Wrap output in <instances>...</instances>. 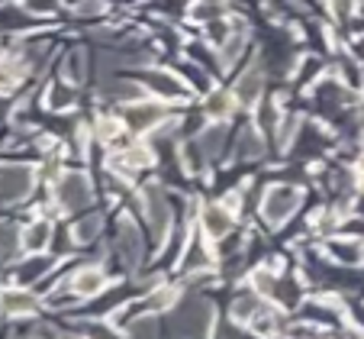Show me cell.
<instances>
[{
  "label": "cell",
  "mask_w": 364,
  "mask_h": 339,
  "mask_svg": "<svg viewBox=\"0 0 364 339\" xmlns=\"http://www.w3.org/2000/svg\"><path fill=\"white\" fill-rule=\"evenodd\" d=\"M55 201L62 204V210H81L90 204V181L81 172H68L58 178L55 184Z\"/></svg>",
  "instance_id": "obj_1"
},
{
  "label": "cell",
  "mask_w": 364,
  "mask_h": 339,
  "mask_svg": "<svg viewBox=\"0 0 364 339\" xmlns=\"http://www.w3.org/2000/svg\"><path fill=\"white\" fill-rule=\"evenodd\" d=\"M33 191V168L4 165L0 168V204H16Z\"/></svg>",
  "instance_id": "obj_2"
},
{
  "label": "cell",
  "mask_w": 364,
  "mask_h": 339,
  "mask_svg": "<svg viewBox=\"0 0 364 339\" xmlns=\"http://www.w3.org/2000/svg\"><path fill=\"white\" fill-rule=\"evenodd\" d=\"M296 204H300V191L290 187V184H277V187H271V191L264 194L262 214H264V220L268 223H284L296 210Z\"/></svg>",
  "instance_id": "obj_3"
},
{
  "label": "cell",
  "mask_w": 364,
  "mask_h": 339,
  "mask_svg": "<svg viewBox=\"0 0 364 339\" xmlns=\"http://www.w3.org/2000/svg\"><path fill=\"white\" fill-rule=\"evenodd\" d=\"M145 217H149L151 229H155V239L165 242L168 236V226H171V204H168V197L161 191H145Z\"/></svg>",
  "instance_id": "obj_4"
},
{
  "label": "cell",
  "mask_w": 364,
  "mask_h": 339,
  "mask_svg": "<svg viewBox=\"0 0 364 339\" xmlns=\"http://www.w3.org/2000/svg\"><path fill=\"white\" fill-rule=\"evenodd\" d=\"M165 117L159 104H145V100H132V107H126V126L136 132H145L151 126H159V120Z\"/></svg>",
  "instance_id": "obj_5"
},
{
  "label": "cell",
  "mask_w": 364,
  "mask_h": 339,
  "mask_svg": "<svg viewBox=\"0 0 364 339\" xmlns=\"http://www.w3.org/2000/svg\"><path fill=\"white\" fill-rule=\"evenodd\" d=\"M200 223H203V233L210 239H223L229 233V226H232V214H229L226 204H210L200 214Z\"/></svg>",
  "instance_id": "obj_6"
},
{
  "label": "cell",
  "mask_w": 364,
  "mask_h": 339,
  "mask_svg": "<svg viewBox=\"0 0 364 339\" xmlns=\"http://www.w3.org/2000/svg\"><path fill=\"white\" fill-rule=\"evenodd\" d=\"M145 81H149V88L159 97H165V100H184L187 97V88L181 84V78L171 75V71H149Z\"/></svg>",
  "instance_id": "obj_7"
},
{
  "label": "cell",
  "mask_w": 364,
  "mask_h": 339,
  "mask_svg": "<svg viewBox=\"0 0 364 339\" xmlns=\"http://www.w3.org/2000/svg\"><path fill=\"white\" fill-rule=\"evenodd\" d=\"M181 330H184L187 339H206V330H210V307L206 304L187 307L184 317H181Z\"/></svg>",
  "instance_id": "obj_8"
},
{
  "label": "cell",
  "mask_w": 364,
  "mask_h": 339,
  "mask_svg": "<svg viewBox=\"0 0 364 339\" xmlns=\"http://www.w3.org/2000/svg\"><path fill=\"white\" fill-rule=\"evenodd\" d=\"M20 242H23V249L29 252V256H36V252H42L52 242V223H46V220H36V223H29L26 229H23V236H20Z\"/></svg>",
  "instance_id": "obj_9"
},
{
  "label": "cell",
  "mask_w": 364,
  "mask_h": 339,
  "mask_svg": "<svg viewBox=\"0 0 364 339\" xmlns=\"http://www.w3.org/2000/svg\"><path fill=\"white\" fill-rule=\"evenodd\" d=\"M119 256L126 265H139V259H142V239H139V229L132 223H123V229H119Z\"/></svg>",
  "instance_id": "obj_10"
},
{
  "label": "cell",
  "mask_w": 364,
  "mask_h": 339,
  "mask_svg": "<svg viewBox=\"0 0 364 339\" xmlns=\"http://www.w3.org/2000/svg\"><path fill=\"white\" fill-rule=\"evenodd\" d=\"M262 84H264L262 68L255 65V68H248L245 75L239 78V84H235V97H239L242 104H255V100H258V94H262Z\"/></svg>",
  "instance_id": "obj_11"
},
{
  "label": "cell",
  "mask_w": 364,
  "mask_h": 339,
  "mask_svg": "<svg viewBox=\"0 0 364 339\" xmlns=\"http://www.w3.org/2000/svg\"><path fill=\"white\" fill-rule=\"evenodd\" d=\"M103 284H107V278H103L100 268H84L75 275V291L81 294V298H94V294H100Z\"/></svg>",
  "instance_id": "obj_12"
},
{
  "label": "cell",
  "mask_w": 364,
  "mask_h": 339,
  "mask_svg": "<svg viewBox=\"0 0 364 339\" xmlns=\"http://www.w3.org/2000/svg\"><path fill=\"white\" fill-rule=\"evenodd\" d=\"M0 307L7 313H33L36 298L26 294V291H4V294H0Z\"/></svg>",
  "instance_id": "obj_13"
},
{
  "label": "cell",
  "mask_w": 364,
  "mask_h": 339,
  "mask_svg": "<svg viewBox=\"0 0 364 339\" xmlns=\"http://www.w3.org/2000/svg\"><path fill=\"white\" fill-rule=\"evenodd\" d=\"M223 142H226V130L223 126H210V130L200 136V152H203V159H213V155H220Z\"/></svg>",
  "instance_id": "obj_14"
},
{
  "label": "cell",
  "mask_w": 364,
  "mask_h": 339,
  "mask_svg": "<svg viewBox=\"0 0 364 339\" xmlns=\"http://www.w3.org/2000/svg\"><path fill=\"white\" fill-rule=\"evenodd\" d=\"M239 159H258L262 155V136H258V130H245L239 136Z\"/></svg>",
  "instance_id": "obj_15"
},
{
  "label": "cell",
  "mask_w": 364,
  "mask_h": 339,
  "mask_svg": "<svg viewBox=\"0 0 364 339\" xmlns=\"http://www.w3.org/2000/svg\"><path fill=\"white\" fill-rule=\"evenodd\" d=\"M97 233H100V217H87V220L75 223V229H71L75 242H90Z\"/></svg>",
  "instance_id": "obj_16"
},
{
  "label": "cell",
  "mask_w": 364,
  "mask_h": 339,
  "mask_svg": "<svg viewBox=\"0 0 364 339\" xmlns=\"http://www.w3.org/2000/svg\"><path fill=\"white\" fill-rule=\"evenodd\" d=\"M332 256L338 262H361V246L358 242H332Z\"/></svg>",
  "instance_id": "obj_17"
},
{
  "label": "cell",
  "mask_w": 364,
  "mask_h": 339,
  "mask_svg": "<svg viewBox=\"0 0 364 339\" xmlns=\"http://www.w3.org/2000/svg\"><path fill=\"white\" fill-rule=\"evenodd\" d=\"M107 90H110L117 100H139V97H142V88L132 84V81H117V84H110Z\"/></svg>",
  "instance_id": "obj_18"
},
{
  "label": "cell",
  "mask_w": 364,
  "mask_h": 339,
  "mask_svg": "<svg viewBox=\"0 0 364 339\" xmlns=\"http://www.w3.org/2000/svg\"><path fill=\"white\" fill-rule=\"evenodd\" d=\"M235 320H255L258 313H262V304H258V298H239V304L232 307Z\"/></svg>",
  "instance_id": "obj_19"
},
{
  "label": "cell",
  "mask_w": 364,
  "mask_h": 339,
  "mask_svg": "<svg viewBox=\"0 0 364 339\" xmlns=\"http://www.w3.org/2000/svg\"><path fill=\"white\" fill-rule=\"evenodd\" d=\"M29 26V16L23 10H0V29H23Z\"/></svg>",
  "instance_id": "obj_20"
},
{
  "label": "cell",
  "mask_w": 364,
  "mask_h": 339,
  "mask_svg": "<svg viewBox=\"0 0 364 339\" xmlns=\"http://www.w3.org/2000/svg\"><path fill=\"white\" fill-rule=\"evenodd\" d=\"M229 107H232V97L229 94H213L206 100V113H210V117H226Z\"/></svg>",
  "instance_id": "obj_21"
},
{
  "label": "cell",
  "mask_w": 364,
  "mask_h": 339,
  "mask_svg": "<svg viewBox=\"0 0 364 339\" xmlns=\"http://www.w3.org/2000/svg\"><path fill=\"white\" fill-rule=\"evenodd\" d=\"M129 336L132 339H155L159 336V326H155V320H136V323H132V330H129Z\"/></svg>",
  "instance_id": "obj_22"
},
{
  "label": "cell",
  "mask_w": 364,
  "mask_h": 339,
  "mask_svg": "<svg viewBox=\"0 0 364 339\" xmlns=\"http://www.w3.org/2000/svg\"><path fill=\"white\" fill-rule=\"evenodd\" d=\"M14 226L10 223H0V262H7L10 252H14Z\"/></svg>",
  "instance_id": "obj_23"
},
{
  "label": "cell",
  "mask_w": 364,
  "mask_h": 339,
  "mask_svg": "<svg viewBox=\"0 0 364 339\" xmlns=\"http://www.w3.org/2000/svg\"><path fill=\"white\" fill-rule=\"evenodd\" d=\"M184 268H200V265H206V252H203V246L200 242H193L191 249H187V256H184Z\"/></svg>",
  "instance_id": "obj_24"
},
{
  "label": "cell",
  "mask_w": 364,
  "mask_h": 339,
  "mask_svg": "<svg viewBox=\"0 0 364 339\" xmlns=\"http://www.w3.org/2000/svg\"><path fill=\"white\" fill-rule=\"evenodd\" d=\"M65 78H68V81H81L84 78V58L77 56H68V65H65Z\"/></svg>",
  "instance_id": "obj_25"
},
{
  "label": "cell",
  "mask_w": 364,
  "mask_h": 339,
  "mask_svg": "<svg viewBox=\"0 0 364 339\" xmlns=\"http://www.w3.org/2000/svg\"><path fill=\"white\" fill-rule=\"evenodd\" d=\"M332 4V14L338 16V20H348L351 10H355V0H329Z\"/></svg>",
  "instance_id": "obj_26"
},
{
  "label": "cell",
  "mask_w": 364,
  "mask_h": 339,
  "mask_svg": "<svg viewBox=\"0 0 364 339\" xmlns=\"http://www.w3.org/2000/svg\"><path fill=\"white\" fill-rule=\"evenodd\" d=\"M171 301H174V291H159V294H151V298L149 301H145V304H149V307H155V311H159V307H168V304H171Z\"/></svg>",
  "instance_id": "obj_27"
},
{
  "label": "cell",
  "mask_w": 364,
  "mask_h": 339,
  "mask_svg": "<svg viewBox=\"0 0 364 339\" xmlns=\"http://www.w3.org/2000/svg\"><path fill=\"white\" fill-rule=\"evenodd\" d=\"M71 104V94L62 88H52V94H48V107H68Z\"/></svg>",
  "instance_id": "obj_28"
},
{
  "label": "cell",
  "mask_w": 364,
  "mask_h": 339,
  "mask_svg": "<svg viewBox=\"0 0 364 339\" xmlns=\"http://www.w3.org/2000/svg\"><path fill=\"white\" fill-rule=\"evenodd\" d=\"M255 288L262 291V294H271V291H274V278H271L268 271H258V275H255Z\"/></svg>",
  "instance_id": "obj_29"
},
{
  "label": "cell",
  "mask_w": 364,
  "mask_h": 339,
  "mask_svg": "<svg viewBox=\"0 0 364 339\" xmlns=\"http://www.w3.org/2000/svg\"><path fill=\"white\" fill-rule=\"evenodd\" d=\"M26 10H33V14H52L55 0H26Z\"/></svg>",
  "instance_id": "obj_30"
},
{
  "label": "cell",
  "mask_w": 364,
  "mask_h": 339,
  "mask_svg": "<svg viewBox=\"0 0 364 339\" xmlns=\"http://www.w3.org/2000/svg\"><path fill=\"white\" fill-rule=\"evenodd\" d=\"M117 132H119L117 120H100V136L103 139H117Z\"/></svg>",
  "instance_id": "obj_31"
},
{
  "label": "cell",
  "mask_w": 364,
  "mask_h": 339,
  "mask_svg": "<svg viewBox=\"0 0 364 339\" xmlns=\"http://www.w3.org/2000/svg\"><path fill=\"white\" fill-rule=\"evenodd\" d=\"M14 81H16V71L10 65H0V90H7Z\"/></svg>",
  "instance_id": "obj_32"
},
{
  "label": "cell",
  "mask_w": 364,
  "mask_h": 339,
  "mask_svg": "<svg viewBox=\"0 0 364 339\" xmlns=\"http://www.w3.org/2000/svg\"><path fill=\"white\" fill-rule=\"evenodd\" d=\"M103 10V0H81L77 4V14H100Z\"/></svg>",
  "instance_id": "obj_33"
},
{
  "label": "cell",
  "mask_w": 364,
  "mask_h": 339,
  "mask_svg": "<svg viewBox=\"0 0 364 339\" xmlns=\"http://www.w3.org/2000/svg\"><path fill=\"white\" fill-rule=\"evenodd\" d=\"M358 172H361V178H364V155H361V165H358Z\"/></svg>",
  "instance_id": "obj_34"
}]
</instances>
